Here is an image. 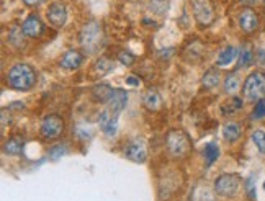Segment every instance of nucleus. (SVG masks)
<instances>
[{"label":"nucleus","instance_id":"nucleus-8","mask_svg":"<svg viewBox=\"0 0 265 201\" xmlns=\"http://www.w3.org/2000/svg\"><path fill=\"white\" fill-rule=\"evenodd\" d=\"M125 155L136 164H144L148 159V147L143 139H134L125 147Z\"/></svg>","mask_w":265,"mask_h":201},{"label":"nucleus","instance_id":"nucleus-23","mask_svg":"<svg viewBox=\"0 0 265 201\" xmlns=\"http://www.w3.org/2000/svg\"><path fill=\"white\" fill-rule=\"evenodd\" d=\"M252 143L260 154H265V129H255L252 132Z\"/></svg>","mask_w":265,"mask_h":201},{"label":"nucleus","instance_id":"nucleus-35","mask_svg":"<svg viewBox=\"0 0 265 201\" xmlns=\"http://www.w3.org/2000/svg\"><path fill=\"white\" fill-rule=\"evenodd\" d=\"M264 188H265V183H264Z\"/></svg>","mask_w":265,"mask_h":201},{"label":"nucleus","instance_id":"nucleus-11","mask_svg":"<svg viewBox=\"0 0 265 201\" xmlns=\"http://www.w3.org/2000/svg\"><path fill=\"white\" fill-rule=\"evenodd\" d=\"M126 103H128V93L125 92V90L116 89V90H113L112 97H110V100L107 102V108H108L112 113H115V115H118V113L125 110Z\"/></svg>","mask_w":265,"mask_h":201},{"label":"nucleus","instance_id":"nucleus-29","mask_svg":"<svg viewBox=\"0 0 265 201\" xmlns=\"http://www.w3.org/2000/svg\"><path fill=\"white\" fill-rule=\"evenodd\" d=\"M118 61H120L123 66H132L136 61V57L132 56L131 53H128V51H121L120 54H118Z\"/></svg>","mask_w":265,"mask_h":201},{"label":"nucleus","instance_id":"nucleus-14","mask_svg":"<svg viewBox=\"0 0 265 201\" xmlns=\"http://www.w3.org/2000/svg\"><path fill=\"white\" fill-rule=\"evenodd\" d=\"M82 62H84V56L76 49H69L61 57V67H64V69H79Z\"/></svg>","mask_w":265,"mask_h":201},{"label":"nucleus","instance_id":"nucleus-25","mask_svg":"<svg viewBox=\"0 0 265 201\" xmlns=\"http://www.w3.org/2000/svg\"><path fill=\"white\" fill-rule=\"evenodd\" d=\"M252 59H254V53L250 46H246L241 49L239 53V67H247L252 64Z\"/></svg>","mask_w":265,"mask_h":201},{"label":"nucleus","instance_id":"nucleus-5","mask_svg":"<svg viewBox=\"0 0 265 201\" xmlns=\"http://www.w3.org/2000/svg\"><path fill=\"white\" fill-rule=\"evenodd\" d=\"M239 177L232 175V173H223L219 175L216 180H214V191L219 196H225V198H229V196H234L239 190Z\"/></svg>","mask_w":265,"mask_h":201},{"label":"nucleus","instance_id":"nucleus-20","mask_svg":"<svg viewBox=\"0 0 265 201\" xmlns=\"http://www.w3.org/2000/svg\"><path fill=\"white\" fill-rule=\"evenodd\" d=\"M237 56H239L237 49L234 46H227V48L223 49L221 53H219V56L216 59V64H218V66H229V64L234 61Z\"/></svg>","mask_w":265,"mask_h":201},{"label":"nucleus","instance_id":"nucleus-7","mask_svg":"<svg viewBox=\"0 0 265 201\" xmlns=\"http://www.w3.org/2000/svg\"><path fill=\"white\" fill-rule=\"evenodd\" d=\"M191 10H193L195 20L198 21L200 25L207 26L213 21L214 12L209 0H191Z\"/></svg>","mask_w":265,"mask_h":201},{"label":"nucleus","instance_id":"nucleus-31","mask_svg":"<svg viewBox=\"0 0 265 201\" xmlns=\"http://www.w3.org/2000/svg\"><path fill=\"white\" fill-rule=\"evenodd\" d=\"M246 188H247V193L252 200H255V190H254V178H249L247 183H246Z\"/></svg>","mask_w":265,"mask_h":201},{"label":"nucleus","instance_id":"nucleus-6","mask_svg":"<svg viewBox=\"0 0 265 201\" xmlns=\"http://www.w3.org/2000/svg\"><path fill=\"white\" fill-rule=\"evenodd\" d=\"M64 121L59 115H48L43 118L39 125V134L44 139H56L62 134Z\"/></svg>","mask_w":265,"mask_h":201},{"label":"nucleus","instance_id":"nucleus-13","mask_svg":"<svg viewBox=\"0 0 265 201\" xmlns=\"http://www.w3.org/2000/svg\"><path fill=\"white\" fill-rule=\"evenodd\" d=\"M21 28H23L25 35L28 36V38H38V36H41V33L44 31V25L41 23V20L36 15H30L23 21Z\"/></svg>","mask_w":265,"mask_h":201},{"label":"nucleus","instance_id":"nucleus-10","mask_svg":"<svg viewBox=\"0 0 265 201\" xmlns=\"http://www.w3.org/2000/svg\"><path fill=\"white\" fill-rule=\"evenodd\" d=\"M48 20L56 28H62L67 21V8L61 2H54L48 8Z\"/></svg>","mask_w":265,"mask_h":201},{"label":"nucleus","instance_id":"nucleus-28","mask_svg":"<svg viewBox=\"0 0 265 201\" xmlns=\"http://www.w3.org/2000/svg\"><path fill=\"white\" fill-rule=\"evenodd\" d=\"M252 118L254 120H262V118H265V98L259 100V102L255 103L254 111H252Z\"/></svg>","mask_w":265,"mask_h":201},{"label":"nucleus","instance_id":"nucleus-15","mask_svg":"<svg viewBox=\"0 0 265 201\" xmlns=\"http://www.w3.org/2000/svg\"><path fill=\"white\" fill-rule=\"evenodd\" d=\"M241 134H242V128L239 123L227 121L226 125L223 126V138H225L227 143H236V141L241 138Z\"/></svg>","mask_w":265,"mask_h":201},{"label":"nucleus","instance_id":"nucleus-32","mask_svg":"<svg viewBox=\"0 0 265 201\" xmlns=\"http://www.w3.org/2000/svg\"><path fill=\"white\" fill-rule=\"evenodd\" d=\"M64 152H66V150L61 149V146H57L56 149H51V152H49V154L53 155V159H57V157H61V155H62Z\"/></svg>","mask_w":265,"mask_h":201},{"label":"nucleus","instance_id":"nucleus-33","mask_svg":"<svg viewBox=\"0 0 265 201\" xmlns=\"http://www.w3.org/2000/svg\"><path fill=\"white\" fill-rule=\"evenodd\" d=\"M126 84H130V85H139L141 84V82H139V79H138V77H134V75H130V77H128V79H126Z\"/></svg>","mask_w":265,"mask_h":201},{"label":"nucleus","instance_id":"nucleus-24","mask_svg":"<svg viewBox=\"0 0 265 201\" xmlns=\"http://www.w3.org/2000/svg\"><path fill=\"white\" fill-rule=\"evenodd\" d=\"M112 69H113V62L110 61L108 57H100L98 61L95 62V71H97V74H100V75L108 74Z\"/></svg>","mask_w":265,"mask_h":201},{"label":"nucleus","instance_id":"nucleus-3","mask_svg":"<svg viewBox=\"0 0 265 201\" xmlns=\"http://www.w3.org/2000/svg\"><path fill=\"white\" fill-rule=\"evenodd\" d=\"M166 147H167V152L170 157L185 159L187 155L190 154L191 144H190L189 136H187L184 131L172 129L166 138Z\"/></svg>","mask_w":265,"mask_h":201},{"label":"nucleus","instance_id":"nucleus-4","mask_svg":"<svg viewBox=\"0 0 265 201\" xmlns=\"http://www.w3.org/2000/svg\"><path fill=\"white\" fill-rule=\"evenodd\" d=\"M242 93L249 102H259L265 98V74L260 71L252 72L244 82Z\"/></svg>","mask_w":265,"mask_h":201},{"label":"nucleus","instance_id":"nucleus-34","mask_svg":"<svg viewBox=\"0 0 265 201\" xmlns=\"http://www.w3.org/2000/svg\"><path fill=\"white\" fill-rule=\"evenodd\" d=\"M25 2V5H28V7H35V5H39L43 0H23Z\"/></svg>","mask_w":265,"mask_h":201},{"label":"nucleus","instance_id":"nucleus-2","mask_svg":"<svg viewBox=\"0 0 265 201\" xmlns=\"http://www.w3.org/2000/svg\"><path fill=\"white\" fill-rule=\"evenodd\" d=\"M79 43L85 53L95 54L103 44V30L97 21H89L79 35Z\"/></svg>","mask_w":265,"mask_h":201},{"label":"nucleus","instance_id":"nucleus-16","mask_svg":"<svg viewBox=\"0 0 265 201\" xmlns=\"http://www.w3.org/2000/svg\"><path fill=\"white\" fill-rule=\"evenodd\" d=\"M143 103H144L146 108L151 110V111H157V110H161V107H162V98H161V95H159L157 90L151 89L144 93Z\"/></svg>","mask_w":265,"mask_h":201},{"label":"nucleus","instance_id":"nucleus-17","mask_svg":"<svg viewBox=\"0 0 265 201\" xmlns=\"http://www.w3.org/2000/svg\"><path fill=\"white\" fill-rule=\"evenodd\" d=\"M112 93H113V89L108 84H98L92 89V98L100 103H107L110 97H112Z\"/></svg>","mask_w":265,"mask_h":201},{"label":"nucleus","instance_id":"nucleus-19","mask_svg":"<svg viewBox=\"0 0 265 201\" xmlns=\"http://www.w3.org/2000/svg\"><path fill=\"white\" fill-rule=\"evenodd\" d=\"M21 150H23V139L18 138V136H13V138H8L3 144V152L10 154V155H20Z\"/></svg>","mask_w":265,"mask_h":201},{"label":"nucleus","instance_id":"nucleus-26","mask_svg":"<svg viewBox=\"0 0 265 201\" xmlns=\"http://www.w3.org/2000/svg\"><path fill=\"white\" fill-rule=\"evenodd\" d=\"M237 90H239V79L236 75H227L225 80V92L234 95Z\"/></svg>","mask_w":265,"mask_h":201},{"label":"nucleus","instance_id":"nucleus-27","mask_svg":"<svg viewBox=\"0 0 265 201\" xmlns=\"http://www.w3.org/2000/svg\"><path fill=\"white\" fill-rule=\"evenodd\" d=\"M167 7H169L167 0H151L149 2V8L154 13H157V15H164L167 12Z\"/></svg>","mask_w":265,"mask_h":201},{"label":"nucleus","instance_id":"nucleus-9","mask_svg":"<svg viewBox=\"0 0 265 201\" xmlns=\"http://www.w3.org/2000/svg\"><path fill=\"white\" fill-rule=\"evenodd\" d=\"M98 125H100V129L103 131L105 136H108V138H113V136H116L118 120H116L115 113H112L108 108L98 115Z\"/></svg>","mask_w":265,"mask_h":201},{"label":"nucleus","instance_id":"nucleus-21","mask_svg":"<svg viewBox=\"0 0 265 201\" xmlns=\"http://www.w3.org/2000/svg\"><path fill=\"white\" fill-rule=\"evenodd\" d=\"M219 79H221L219 71L218 69H209L208 72H205L202 84H203L205 89H214V87L219 84Z\"/></svg>","mask_w":265,"mask_h":201},{"label":"nucleus","instance_id":"nucleus-30","mask_svg":"<svg viewBox=\"0 0 265 201\" xmlns=\"http://www.w3.org/2000/svg\"><path fill=\"white\" fill-rule=\"evenodd\" d=\"M227 105H229L231 113H232V111H237V110H241V108H242V100H241V98H237V97H234Z\"/></svg>","mask_w":265,"mask_h":201},{"label":"nucleus","instance_id":"nucleus-12","mask_svg":"<svg viewBox=\"0 0 265 201\" xmlns=\"http://www.w3.org/2000/svg\"><path fill=\"white\" fill-rule=\"evenodd\" d=\"M239 26L244 33H254L259 26V18L254 13V10L250 8H246L244 12L239 15Z\"/></svg>","mask_w":265,"mask_h":201},{"label":"nucleus","instance_id":"nucleus-1","mask_svg":"<svg viewBox=\"0 0 265 201\" xmlns=\"http://www.w3.org/2000/svg\"><path fill=\"white\" fill-rule=\"evenodd\" d=\"M7 82L12 89L25 92L30 90L36 82V72L33 71V67L28 64H15L7 74Z\"/></svg>","mask_w":265,"mask_h":201},{"label":"nucleus","instance_id":"nucleus-22","mask_svg":"<svg viewBox=\"0 0 265 201\" xmlns=\"http://www.w3.org/2000/svg\"><path fill=\"white\" fill-rule=\"evenodd\" d=\"M203 155H205V161H207L208 165H211V164L219 157V147L214 143H208L205 146Z\"/></svg>","mask_w":265,"mask_h":201},{"label":"nucleus","instance_id":"nucleus-18","mask_svg":"<svg viewBox=\"0 0 265 201\" xmlns=\"http://www.w3.org/2000/svg\"><path fill=\"white\" fill-rule=\"evenodd\" d=\"M25 31L21 26L13 25L10 30H8V43L15 48H21L25 44Z\"/></svg>","mask_w":265,"mask_h":201}]
</instances>
